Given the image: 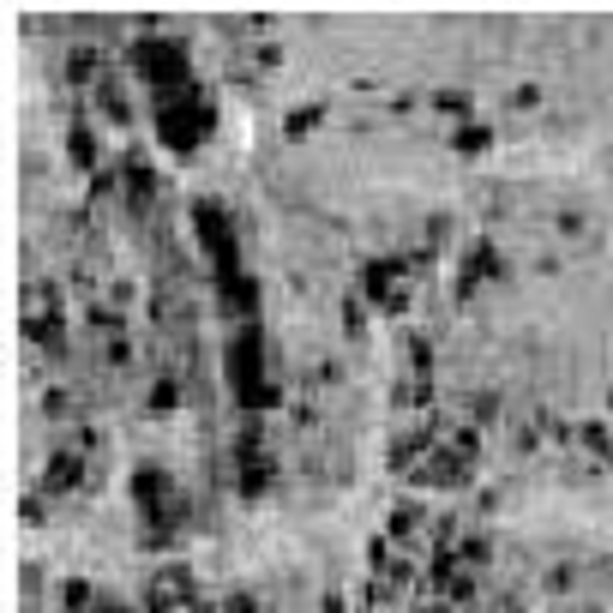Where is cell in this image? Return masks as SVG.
Returning <instances> with one entry per match:
<instances>
[{
	"label": "cell",
	"mask_w": 613,
	"mask_h": 613,
	"mask_svg": "<svg viewBox=\"0 0 613 613\" xmlns=\"http://www.w3.org/2000/svg\"><path fill=\"white\" fill-rule=\"evenodd\" d=\"M577 445L613 463V433H608V421H583V427H577Z\"/></svg>",
	"instance_id": "obj_1"
},
{
	"label": "cell",
	"mask_w": 613,
	"mask_h": 613,
	"mask_svg": "<svg viewBox=\"0 0 613 613\" xmlns=\"http://www.w3.org/2000/svg\"><path fill=\"white\" fill-rule=\"evenodd\" d=\"M73 481H79V457L55 451V463H48V487H73Z\"/></svg>",
	"instance_id": "obj_2"
},
{
	"label": "cell",
	"mask_w": 613,
	"mask_h": 613,
	"mask_svg": "<svg viewBox=\"0 0 613 613\" xmlns=\"http://www.w3.org/2000/svg\"><path fill=\"white\" fill-rule=\"evenodd\" d=\"M487 144H494V133H487V127H457V151H463V157H475V151H487Z\"/></svg>",
	"instance_id": "obj_3"
},
{
	"label": "cell",
	"mask_w": 613,
	"mask_h": 613,
	"mask_svg": "<svg viewBox=\"0 0 613 613\" xmlns=\"http://www.w3.org/2000/svg\"><path fill=\"white\" fill-rule=\"evenodd\" d=\"M554 229H559L565 241H583V229H590V217H583V211H559V217H554Z\"/></svg>",
	"instance_id": "obj_4"
},
{
	"label": "cell",
	"mask_w": 613,
	"mask_h": 613,
	"mask_svg": "<svg viewBox=\"0 0 613 613\" xmlns=\"http://www.w3.org/2000/svg\"><path fill=\"white\" fill-rule=\"evenodd\" d=\"M416 523H421V512H416V505H397V512H391V535H409Z\"/></svg>",
	"instance_id": "obj_5"
},
{
	"label": "cell",
	"mask_w": 613,
	"mask_h": 613,
	"mask_svg": "<svg viewBox=\"0 0 613 613\" xmlns=\"http://www.w3.org/2000/svg\"><path fill=\"white\" fill-rule=\"evenodd\" d=\"M439 109H445V115H463V109H469V97H463V91H439Z\"/></svg>",
	"instance_id": "obj_6"
},
{
	"label": "cell",
	"mask_w": 613,
	"mask_h": 613,
	"mask_svg": "<svg viewBox=\"0 0 613 613\" xmlns=\"http://www.w3.org/2000/svg\"><path fill=\"white\" fill-rule=\"evenodd\" d=\"M535 102H541V91H535V84H517V91H512V109H535Z\"/></svg>",
	"instance_id": "obj_7"
},
{
	"label": "cell",
	"mask_w": 613,
	"mask_h": 613,
	"mask_svg": "<svg viewBox=\"0 0 613 613\" xmlns=\"http://www.w3.org/2000/svg\"><path fill=\"white\" fill-rule=\"evenodd\" d=\"M97 613H127V608H120V601H102V608Z\"/></svg>",
	"instance_id": "obj_8"
}]
</instances>
